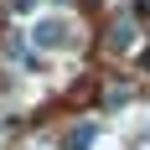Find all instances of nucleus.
Wrapping results in <instances>:
<instances>
[{"mask_svg":"<svg viewBox=\"0 0 150 150\" xmlns=\"http://www.w3.org/2000/svg\"><path fill=\"white\" fill-rule=\"evenodd\" d=\"M31 42L42 47V52H73L78 47V26L67 16H36L31 21Z\"/></svg>","mask_w":150,"mask_h":150,"instance_id":"1","label":"nucleus"},{"mask_svg":"<svg viewBox=\"0 0 150 150\" xmlns=\"http://www.w3.org/2000/svg\"><path fill=\"white\" fill-rule=\"evenodd\" d=\"M93 140H98V124H78L73 135L62 140V150H93Z\"/></svg>","mask_w":150,"mask_h":150,"instance_id":"2","label":"nucleus"},{"mask_svg":"<svg viewBox=\"0 0 150 150\" xmlns=\"http://www.w3.org/2000/svg\"><path fill=\"white\" fill-rule=\"evenodd\" d=\"M129 42H135V26H129V21H119V26H114V47H119V52H124V47H129Z\"/></svg>","mask_w":150,"mask_h":150,"instance_id":"3","label":"nucleus"},{"mask_svg":"<svg viewBox=\"0 0 150 150\" xmlns=\"http://www.w3.org/2000/svg\"><path fill=\"white\" fill-rule=\"evenodd\" d=\"M16 11H21V16H31V11H36V0H16Z\"/></svg>","mask_w":150,"mask_h":150,"instance_id":"4","label":"nucleus"},{"mask_svg":"<svg viewBox=\"0 0 150 150\" xmlns=\"http://www.w3.org/2000/svg\"><path fill=\"white\" fill-rule=\"evenodd\" d=\"M140 11H150V0H140Z\"/></svg>","mask_w":150,"mask_h":150,"instance_id":"5","label":"nucleus"}]
</instances>
